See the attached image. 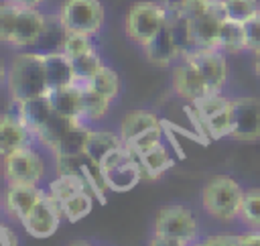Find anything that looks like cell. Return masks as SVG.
Returning <instances> with one entry per match:
<instances>
[{
    "instance_id": "4dcf8cb0",
    "label": "cell",
    "mask_w": 260,
    "mask_h": 246,
    "mask_svg": "<svg viewBox=\"0 0 260 246\" xmlns=\"http://www.w3.org/2000/svg\"><path fill=\"white\" fill-rule=\"evenodd\" d=\"M160 142H165V140H162V124H160V126H154V128H150V130H146V132H142L140 136H136L134 140H130V142H126V144L130 146V150H132L134 155H142V152L154 148V146L160 144Z\"/></svg>"
},
{
    "instance_id": "d4e9b609",
    "label": "cell",
    "mask_w": 260,
    "mask_h": 246,
    "mask_svg": "<svg viewBox=\"0 0 260 246\" xmlns=\"http://www.w3.org/2000/svg\"><path fill=\"white\" fill-rule=\"evenodd\" d=\"M238 224L246 230H260V187H250L244 191Z\"/></svg>"
},
{
    "instance_id": "d6986e66",
    "label": "cell",
    "mask_w": 260,
    "mask_h": 246,
    "mask_svg": "<svg viewBox=\"0 0 260 246\" xmlns=\"http://www.w3.org/2000/svg\"><path fill=\"white\" fill-rule=\"evenodd\" d=\"M160 118L152 112V110H146V108H138V110H130L122 120H120V126H118V132L122 136L124 142H130L134 140L136 136H140L142 132L154 128V126H160Z\"/></svg>"
},
{
    "instance_id": "52a82bcc",
    "label": "cell",
    "mask_w": 260,
    "mask_h": 246,
    "mask_svg": "<svg viewBox=\"0 0 260 246\" xmlns=\"http://www.w3.org/2000/svg\"><path fill=\"white\" fill-rule=\"evenodd\" d=\"M95 167L106 189L114 193H126L144 179L142 165L126 142L114 148L110 155H106Z\"/></svg>"
},
{
    "instance_id": "4fadbf2b",
    "label": "cell",
    "mask_w": 260,
    "mask_h": 246,
    "mask_svg": "<svg viewBox=\"0 0 260 246\" xmlns=\"http://www.w3.org/2000/svg\"><path fill=\"white\" fill-rule=\"evenodd\" d=\"M234 126L230 138L238 142L260 140V100L252 96H242L232 100Z\"/></svg>"
},
{
    "instance_id": "6da1fadb",
    "label": "cell",
    "mask_w": 260,
    "mask_h": 246,
    "mask_svg": "<svg viewBox=\"0 0 260 246\" xmlns=\"http://www.w3.org/2000/svg\"><path fill=\"white\" fill-rule=\"evenodd\" d=\"M51 30V16L41 8H26L2 2L0 6V41L14 49H35Z\"/></svg>"
},
{
    "instance_id": "d6a6232c",
    "label": "cell",
    "mask_w": 260,
    "mask_h": 246,
    "mask_svg": "<svg viewBox=\"0 0 260 246\" xmlns=\"http://www.w3.org/2000/svg\"><path fill=\"white\" fill-rule=\"evenodd\" d=\"M201 244H240V234H213L201 240Z\"/></svg>"
},
{
    "instance_id": "83f0119b",
    "label": "cell",
    "mask_w": 260,
    "mask_h": 246,
    "mask_svg": "<svg viewBox=\"0 0 260 246\" xmlns=\"http://www.w3.org/2000/svg\"><path fill=\"white\" fill-rule=\"evenodd\" d=\"M98 45L93 43V37L89 35H79V33H63L61 41L57 43V49H61L69 59L83 55L91 49H95Z\"/></svg>"
},
{
    "instance_id": "7c38bea8",
    "label": "cell",
    "mask_w": 260,
    "mask_h": 246,
    "mask_svg": "<svg viewBox=\"0 0 260 246\" xmlns=\"http://www.w3.org/2000/svg\"><path fill=\"white\" fill-rule=\"evenodd\" d=\"M225 20L223 4L221 0H215L211 10L205 14L187 20V41H189V51L191 49H211L219 45V33L221 24Z\"/></svg>"
},
{
    "instance_id": "1f68e13d",
    "label": "cell",
    "mask_w": 260,
    "mask_h": 246,
    "mask_svg": "<svg viewBox=\"0 0 260 246\" xmlns=\"http://www.w3.org/2000/svg\"><path fill=\"white\" fill-rule=\"evenodd\" d=\"M246 26V51L250 53H260V12L244 22Z\"/></svg>"
},
{
    "instance_id": "484cf974",
    "label": "cell",
    "mask_w": 260,
    "mask_h": 246,
    "mask_svg": "<svg viewBox=\"0 0 260 246\" xmlns=\"http://www.w3.org/2000/svg\"><path fill=\"white\" fill-rule=\"evenodd\" d=\"M87 85H91L93 89L106 94V96L112 98V100H116V98L120 96V91H122V79H120V73H118L114 67L106 65V63L95 71V75L87 81Z\"/></svg>"
},
{
    "instance_id": "30bf717a",
    "label": "cell",
    "mask_w": 260,
    "mask_h": 246,
    "mask_svg": "<svg viewBox=\"0 0 260 246\" xmlns=\"http://www.w3.org/2000/svg\"><path fill=\"white\" fill-rule=\"evenodd\" d=\"M47 189L39 185H16L4 183L2 191V213L8 222H18L20 226L28 220L37 203L45 197Z\"/></svg>"
},
{
    "instance_id": "7a4b0ae2",
    "label": "cell",
    "mask_w": 260,
    "mask_h": 246,
    "mask_svg": "<svg viewBox=\"0 0 260 246\" xmlns=\"http://www.w3.org/2000/svg\"><path fill=\"white\" fill-rule=\"evenodd\" d=\"M4 87L10 100L26 102L49 94L45 51L24 49L16 51L12 59L4 65Z\"/></svg>"
},
{
    "instance_id": "44dd1931",
    "label": "cell",
    "mask_w": 260,
    "mask_h": 246,
    "mask_svg": "<svg viewBox=\"0 0 260 246\" xmlns=\"http://www.w3.org/2000/svg\"><path fill=\"white\" fill-rule=\"evenodd\" d=\"M136 157H138V161L142 165L144 179H150V181L162 177L175 165V159H173V155H171V150H169V146L165 142H160L154 148H150V150H146L142 155H136Z\"/></svg>"
},
{
    "instance_id": "ba28073f",
    "label": "cell",
    "mask_w": 260,
    "mask_h": 246,
    "mask_svg": "<svg viewBox=\"0 0 260 246\" xmlns=\"http://www.w3.org/2000/svg\"><path fill=\"white\" fill-rule=\"evenodd\" d=\"M55 20L61 33L98 37L106 22V8L102 0H63Z\"/></svg>"
},
{
    "instance_id": "4316f807",
    "label": "cell",
    "mask_w": 260,
    "mask_h": 246,
    "mask_svg": "<svg viewBox=\"0 0 260 246\" xmlns=\"http://www.w3.org/2000/svg\"><path fill=\"white\" fill-rule=\"evenodd\" d=\"M71 63H73V71H75V81L77 83H87L95 75V71L104 65L98 47L91 49V51H87V53H83V55L73 57Z\"/></svg>"
},
{
    "instance_id": "8fae6325",
    "label": "cell",
    "mask_w": 260,
    "mask_h": 246,
    "mask_svg": "<svg viewBox=\"0 0 260 246\" xmlns=\"http://www.w3.org/2000/svg\"><path fill=\"white\" fill-rule=\"evenodd\" d=\"M37 136L30 130V126L24 122V118L18 112V106L14 100H10L8 108L2 112L0 120V155H10L20 148L37 144Z\"/></svg>"
},
{
    "instance_id": "f1b7e54d",
    "label": "cell",
    "mask_w": 260,
    "mask_h": 246,
    "mask_svg": "<svg viewBox=\"0 0 260 246\" xmlns=\"http://www.w3.org/2000/svg\"><path fill=\"white\" fill-rule=\"evenodd\" d=\"M230 104H232V100H230L223 91H209L207 96H203V98H201L197 104H193V106H195V114H197L199 122H203V120H207V118L219 114L221 110H225Z\"/></svg>"
},
{
    "instance_id": "603a6c76",
    "label": "cell",
    "mask_w": 260,
    "mask_h": 246,
    "mask_svg": "<svg viewBox=\"0 0 260 246\" xmlns=\"http://www.w3.org/2000/svg\"><path fill=\"white\" fill-rule=\"evenodd\" d=\"M217 49H221L225 55H238V53L246 51V26H244V22H236V20L225 18L221 24Z\"/></svg>"
},
{
    "instance_id": "e0dca14e",
    "label": "cell",
    "mask_w": 260,
    "mask_h": 246,
    "mask_svg": "<svg viewBox=\"0 0 260 246\" xmlns=\"http://www.w3.org/2000/svg\"><path fill=\"white\" fill-rule=\"evenodd\" d=\"M124 140L120 136V132H112V130H100V128H89L85 144H83V159L89 161L91 165H98L106 155H110L114 148L122 146Z\"/></svg>"
},
{
    "instance_id": "836d02e7",
    "label": "cell",
    "mask_w": 260,
    "mask_h": 246,
    "mask_svg": "<svg viewBox=\"0 0 260 246\" xmlns=\"http://www.w3.org/2000/svg\"><path fill=\"white\" fill-rule=\"evenodd\" d=\"M0 242L4 244V246H12V244H18V236H16V232L8 226V220L2 224V228H0Z\"/></svg>"
},
{
    "instance_id": "5bb4252c",
    "label": "cell",
    "mask_w": 260,
    "mask_h": 246,
    "mask_svg": "<svg viewBox=\"0 0 260 246\" xmlns=\"http://www.w3.org/2000/svg\"><path fill=\"white\" fill-rule=\"evenodd\" d=\"M61 222H65L61 203L55 197H51L49 193H45V197L37 203V207L32 209L28 220L22 224V228L26 230L28 236L45 240V238H51L59 230Z\"/></svg>"
},
{
    "instance_id": "2e32d148",
    "label": "cell",
    "mask_w": 260,
    "mask_h": 246,
    "mask_svg": "<svg viewBox=\"0 0 260 246\" xmlns=\"http://www.w3.org/2000/svg\"><path fill=\"white\" fill-rule=\"evenodd\" d=\"M55 114L69 118V120H81L83 116V85L81 83H69V85H61V87H53L47 94Z\"/></svg>"
},
{
    "instance_id": "277c9868",
    "label": "cell",
    "mask_w": 260,
    "mask_h": 246,
    "mask_svg": "<svg viewBox=\"0 0 260 246\" xmlns=\"http://www.w3.org/2000/svg\"><path fill=\"white\" fill-rule=\"evenodd\" d=\"M201 226L195 211L185 203H169L156 211L150 244L189 246L201 242Z\"/></svg>"
},
{
    "instance_id": "3957f363",
    "label": "cell",
    "mask_w": 260,
    "mask_h": 246,
    "mask_svg": "<svg viewBox=\"0 0 260 246\" xmlns=\"http://www.w3.org/2000/svg\"><path fill=\"white\" fill-rule=\"evenodd\" d=\"M57 175V157L41 142L2 157L4 183L45 187Z\"/></svg>"
},
{
    "instance_id": "9c48e42d",
    "label": "cell",
    "mask_w": 260,
    "mask_h": 246,
    "mask_svg": "<svg viewBox=\"0 0 260 246\" xmlns=\"http://www.w3.org/2000/svg\"><path fill=\"white\" fill-rule=\"evenodd\" d=\"M171 89L177 98H181L189 104H197L203 96L209 94L207 81L191 55L185 53L171 67Z\"/></svg>"
},
{
    "instance_id": "5b68a950",
    "label": "cell",
    "mask_w": 260,
    "mask_h": 246,
    "mask_svg": "<svg viewBox=\"0 0 260 246\" xmlns=\"http://www.w3.org/2000/svg\"><path fill=\"white\" fill-rule=\"evenodd\" d=\"M244 191L246 189H242V185L232 175H213L201 189V207L211 220L219 224H236L240 218Z\"/></svg>"
},
{
    "instance_id": "d590c367",
    "label": "cell",
    "mask_w": 260,
    "mask_h": 246,
    "mask_svg": "<svg viewBox=\"0 0 260 246\" xmlns=\"http://www.w3.org/2000/svg\"><path fill=\"white\" fill-rule=\"evenodd\" d=\"M252 65H254V73L260 77V53H254V61H252Z\"/></svg>"
},
{
    "instance_id": "8992f818",
    "label": "cell",
    "mask_w": 260,
    "mask_h": 246,
    "mask_svg": "<svg viewBox=\"0 0 260 246\" xmlns=\"http://www.w3.org/2000/svg\"><path fill=\"white\" fill-rule=\"evenodd\" d=\"M169 6L156 0H138L124 14V35L130 43L144 49L167 24Z\"/></svg>"
},
{
    "instance_id": "ffe728a7",
    "label": "cell",
    "mask_w": 260,
    "mask_h": 246,
    "mask_svg": "<svg viewBox=\"0 0 260 246\" xmlns=\"http://www.w3.org/2000/svg\"><path fill=\"white\" fill-rule=\"evenodd\" d=\"M83 189H87V181L81 171H59L47 185V193L55 197L59 203L67 201Z\"/></svg>"
},
{
    "instance_id": "f546056e",
    "label": "cell",
    "mask_w": 260,
    "mask_h": 246,
    "mask_svg": "<svg viewBox=\"0 0 260 246\" xmlns=\"http://www.w3.org/2000/svg\"><path fill=\"white\" fill-rule=\"evenodd\" d=\"M225 18L236 22H248L260 12V0H221Z\"/></svg>"
},
{
    "instance_id": "7402d4cb",
    "label": "cell",
    "mask_w": 260,
    "mask_h": 246,
    "mask_svg": "<svg viewBox=\"0 0 260 246\" xmlns=\"http://www.w3.org/2000/svg\"><path fill=\"white\" fill-rule=\"evenodd\" d=\"M83 85V116L81 120L87 124V126H95L98 122H102L108 112H110V106H112V98H108L106 94L93 89L91 85L87 83H81Z\"/></svg>"
},
{
    "instance_id": "9a60e30c",
    "label": "cell",
    "mask_w": 260,
    "mask_h": 246,
    "mask_svg": "<svg viewBox=\"0 0 260 246\" xmlns=\"http://www.w3.org/2000/svg\"><path fill=\"white\" fill-rule=\"evenodd\" d=\"M187 55H191L195 59V63L199 65L209 91H223L225 83H228V59L225 53L217 47L211 49H191L187 51Z\"/></svg>"
},
{
    "instance_id": "ac0fdd59",
    "label": "cell",
    "mask_w": 260,
    "mask_h": 246,
    "mask_svg": "<svg viewBox=\"0 0 260 246\" xmlns=\"http://www.w3.org/2000/svg\"><path fill=\"white\" fill-rule=\"evenodd\" d=\"M45 69H47L49 89L75 83L73 63H71V59H69L61 49H57V47H55L53 51H45Z\"/></svg>"
},
{
    "instance_id": "e575fe53",
    "label": "cell",
    "mask_w": 260,
    "mask_h": 246,
    "mask_svg": "<svg viewBox=\"0 0 260 246\" xmlns=\"http://www.w3.org/2000/svg\"><path fill=\"white\" fill-rule=\"evenodd\" d=\"M2 2L14 4V6H26V8H41L45 4V0H2Z\"/></svg>"
},
{
    "instance_id": "cb8c5ba5",
    "label": "cell",
    "mask_w": 260,
    "mask_h": 246,
    "mask_svg": "<svg viewBox=\"0 0 260 246\" xmlns=\"http://www.w3.org/2000/svg\"><path fill=\"white\" fill-rule=\"evenodd\" d=\"M87 189H89V187H87ZM87 189L79 191L77 195H73V197H69L67 201H63V203H61V209H63V218H65V222L75 224V222H81L83 218H87V216L91 213L95 195H93L91 191H87Z\"/></svg>"
}]
</instances>
